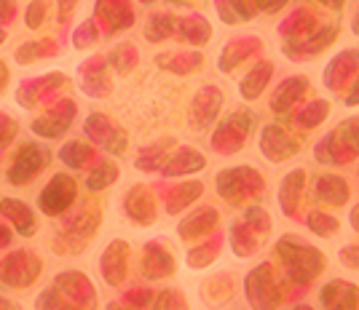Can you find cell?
<instances>
[{
    "label": "cell",
    "mask_w": 359,
    "mask_h": 310,
    "mask_svg": "<svg viewBox=\"0 0 359 310\" xmlns=\"http://www.w3.org/2000/svg\"><path fill=\"white\" fill-rule=\"evenodd\" d=\"M260 148H263V153L269 155L271 161H285V158H292L298 153V142H292L287 136L276 139V126H269V129H263Z\"/></svg>",
    "instance_id": "ba28073f"
},
{
    "label": "cell",
    "mask_w": 359,
    "mask_h": 310,
    "mask_svg": "<svg viewBox=\"0 0 359 310\" xmlns=\"http://www.w3.org/2000/svg\"><path fill=\"white\" fill-rule=\"evenodd\" d=\"M16 0H0V19H11L14 16Z\"/></svg>",
    "instance_id": "7402d4cb"
},
{
    "label": "cell",
    "mask_w": 359,
    "mask_h": 310,
    "mask_svg": "<svg viewBox=\"0 0 359 310\" xmlns=\"http://www.w3.org/2000/svg\"><path fill=\"white\" fill-rule=\"evenodd\" d=\"M169 22H175L169 14H153V16H150L148 30H145L148 41H164L166 35H172V30H169V27H164V24H169Z\"/></svg>",
    "instance_id": "2e32d148"
},
{
    "label": "cell",
    "mask_w": 359,
    "mask_h": 310,
    "mask_svg": "<svg viewBox=\"0 0 359 310\" xmlns=\"http://www.w3.org/2000/svg\"><path fill=\"white\" fill-rule=\"evenodd\" d=\"M41 48H43V43H25V45H19V48H16V62H25V64H27V62L38 59V57L43 54Z\"/></svg>",
    "instance_id": "d6986e66"
},
{
    "label": "cell",
    "mask_w": 359,
    "mask_h": 310,
    "mask_svg": "<svg viewBox=\"0 0 359 310\" xmlns=\"http://www.w3.org/2000/svg\"><path fill=\"white\" fill-rule=\"evenodd\" d=\"M0 214L11 222V227L19 230L22 236H35L38 230V220H35V211H32L25 201H16V198H0Z\"/></svg>",
    "instance_id": "5b68a950"
},
{
    "label": "cell",
    "mask_w": 359,
    "mask_h": 310,
    "mask_svg": "<svg viewBox=\"0 0 359 310\" xmlns=\"http://www.w3.org/2000/svg\"><path fill=\"white\" fill-rule=\"evenodd\" d=\"M46 19H48V3L46 0H32L30 6H27V11H25L27 30H41Z\"/></svg>",
    "instance_id": "5bb4252c"
},
{
    "label": "cell",
    "mask_w": 359,
    "mask_h": 310,
    "mask_svg": "<svg viewBox=\"0 0 359 310\" xmlns=\"http://www.w3.org/2000/svg\"><path fill=\"white\" fill-rule=\"evenodd\" d=\"M273 73V62H263V64H257V73L252 78H247V80H241V97H247V99H255L257 94H260V86L266 83Z\"/></svg>",
    "instance_id": "7c38bea8"
},
{
    "label": "cell",
    "mask_w": 359,
    "mask_h": 310,
    "mask_svg": "<svg viewBox=\"0 0 359 310\" xmlns=\"http://www.w3.org/2000/svg\"><path fill=\"white\" fill-rule=\"evenodd\" d=\"M126 260H129V246L123 241H113L102 254V276L110 286H118L126 276Z\"/></svg>",
    "instance_id": "52a82bcc"
},
{
    "label": "cell",
    "mask_w": 359,
    "mask_h": 310,
    "mask_svg": "<svg viewBox=\"0 0 359 310\" xmlns=\"http://www.w3.org/2000/svg\"><path fill=\"white\" fill-rule=\"evenodd\" d=\"M185 153H188V148L180 150L182 161H180L177 155H175V161L166 166V169H164L166 177H172V174H185V171H194V169H204V158H201V155H196L194 161H188V158H185Z\"/></svg>",
    "instance_id": "9a60e30c"
},
{
    "label": "cell",
    "mask_w": 359,
    "mask_h": 310,
    "mask_svg": "<svg viewBox=\"0 0 359 310\" xmlns=\"http://www.w3.org/2000/svg\"><path fill=\"white\" fill-rule=\"evenodd\" d=\"M6 38H8V32H6V30H3V27H0V43H3Z\"/></svg>",
    "instance_id": "d4e9b609"
},
{
    "label": "cell",
    "mask_w": 359,
    "mask_h": 310,
    "mask_svg": "<svg viewBox=\"0 0 359 310\" xmlns=\"http://www.w3.org/2000/svg\"><path fill=\"white\" fill-rule=\"evenodd\" d=\"M91 155H94V150H91L86 142H78V139L62 145V150H60L62 163H67L70 169H83V166L91 161Z\"/></svg>",
    "instance_id": "30bf717a"
},
{
    "label": "cell",
    "mask_w": 359,
    "mask_h": 310,
    "mask_svg": "<svg viewBox=\"0 0 359 310\" xmlns=\"http://www.w3.org/2000/svg\"><path fill=\"white\" fill-rule=\"evenodd\" d=\"M75 6H78V0H60V19H62V24H65V22H70V16H73Z\"/></svg>",
    "instance_id": "ffe728a7"
},
{
    "label": "cell",
    "mask_w": 359,
    "mask_h": 310,
    "mask_svg": "<svg viewBox=\"0 0 359 310\" xmlns=\"http://www.w3.org/2000/svg\"><path fill=\"white\" fill-rule=\"evenodd\" d=\"M11 241H14L11 227H8L6 222H0V249H8V246H11Z\"/></svg>",
    "instance_id": "44dd1931"
},
{
    "label": "cell",
    "mask_w": 359,
    "mask_h": 310,
    "mask_svg": "<svg viewBox=\"0 0 359 310\" xmlns=\"http://www.w3.org/2000/svg\"><path fill=\"white\" fill-rule=\"evenodd\" d=\"M156 310H188L185 308V297L180 292H164L156 302Z\"/></svg>",
    "instance_id": "e0dca14e"
},
{
    "label": "cell",
    "mask_w": 359,
    "mask_h": 310,
    "mask_svg": "<svg viewBox=\"0 0 359 310\" xmlns=\"http://www.w3.org/2000/svg\"><path fill=\"white\" fill-rule=\"evenodd\" d=\"M8 78H11V73H8V64L0 59V94H3V89L8 86Z\"/></svg>",
    "instance_id": "603a6c76"
},
{
    "label": "cell",
    "mask_w": 359,
    "mask_h": 310,
    "mask_svg": "<svg viewBox=\"0 0 359 310\" xmlns=\"http://www.w3.org/2000/svg\"><path fill=\"white\" fill-rule=\"evenodd\" d=\"M116 179H118V166L110 161H102L86 177V185H89V190H102V188H110Z\"/></svg>",
    "instance_id": "8fae6325"
},
{
    "label": "cell",
    "mask_w": 359,
    "mask_h": 310,
    "mask_svg": "<svg viewBox=\"0 0 359 310\" xmlns=\"http://www.w3.org/2000/svg\"><path fill=\"white\" fill-rule=\"evenodd\" d=\"M185 59L191 62V64H188V70L194 73V67H196V64H201V62H204V57H198V54H188ZM156 62H177V64H172V67H169V73H177L180 75V62H182V57H158ZM188 70L182 67V75H188Z\"/></svg>",
    "instance_id": "ac0fdd59"
},
{
    "label": "cell",
    "mask_w": 359,
    "mask_h": 310,
    "mask_svg": "<svg viewBox=\"0 0 359 310\" xmlns=\"http://www.w3.org/2000/svg\"><path fill=\"white\" fill-rule=\"evenodd\" d=\"M41 270H43V262L32 254V251H14V254H8L6 260H3V265H0V279L6 286H11V289H27L35 283V279L41 276Z\"/></svg>",
    "instance_id": "7a4b0ae2"
},
{
    "label": "cell",
    "mask_w": 359,
    "mask_h": 310,
    "mask_svg": "<svg viewBox=\"0 0 359 310\" xmlns=\"http://www.w3.org/2000/svg\"><path fill=\"white\" fill-rule=\"evenodd\" d=\"M51 163V153L41 148L38 142H25L22 148L14 153L11 166L6 171V179L11 185H30L32 179L41 174V169H46Z\"/></svg>",
    "instance_id": "6da1fadb"
},
{
    "label": "cell",
    "mask_w": 359,
    "mask_h": 310,
    "mask_svg": "<svg viewBox=\"0 0 359 310\" xmlns=\"http://www.w3.org/2000/svg\"><path fill=\"white\" fill-rule=\"evenodd\" d=\"M322 300H325V308L327 310H357L359 292L351 289V286H346L344 295H338V286H335V281H332V286H327V289L322 292Z\"/></svg>",
    "instance_id": "9c48e42d"
},
{
    "label": "cell",
    "mask_w": 359,
    "mask_h": 310,
    "mask_svg": "<svg viewBox=\"0 0 359 310\" xmlns=\"http://www.w3.org/2000/svg\"><path fill=\"white\" fill-rule=\"evenodd\" d=\"M75 118V104L67 99V102H60L51 113H46L43 118L32 120V132L38 136H46V139H57L62 134L70 129V123Z\"/></svg>",
    "instance_id": "277c9868"
},
{
    "label": "cell",
    "mask_w": 359,
    "mask_h": 310,
    "mask_svg": "<svg viewBox=\"0 0 359 310\" xmlns=\"http://www.w3.org/2000/svg\"><path fill=\"white\" fill-rule=\"evenodd\" d=\"M123 209H126V214H129L132 222H137V225H153V220H156L153 195H150L148 188H142V185H137V188H132V190L126 192Z\"/></svg>",
    "instance_id": "8992f818"
},
{
    "label": "cell",
    "mask_w": 359,
    "mask_h": 310,
    "mask_svg": "<svg viewBox=\"0 0 359 310\" xmlns=\"http://www.w3.org/2000/svg\"><path fill=\"white\" fill-rule=\"evenodd\" d=\"M298 310H311V308H298Z\"/></svg>",
    "instance_id": "484cf974"
},
{
    "label": "cell",
    "mask_w": 359,
    "mask_h": 310,
    "mask_svg": "<svg viewBox=\"0 0 359 310\" xmlns=\"http://www.w3.org/2000/svg\"><path fill=\"white\" fill-rule=\"evenodd\" d=\"M107 310H129V308H123L121 302H110V305H107Z\"/></svg>",
    "instance_id": "cb8c5ba5"
},
{
    "label": "cell",
    "mask_w": 359,
    "mask_h": 310,
    "mask_svg": "<svg viewBox=\"0 0 359 310\" xmlns=\"http://www.w3.org/2000/svg\"><path fill=\"white\" fill-rule=\"evenodd\" d=\"M204 190L198 182H191V185H182L180 190H175L172 195H169V211L175 214V211H180V209H185L191 201H196V195Z\"/></svg>",
    "instance_id": "4fadbf2b"
},
{
    "label": "cell",
    "mask_w": 359,
    "mask_h": 310,
    "mask_svg": "<svg viewBox=\"0 0 359 310\" xmlns=\"http://www.w3.org/2000/svg\"><path fill=\"white\" fill-rule=\"evenodd\" d=\"M75 198H78L75 179L70 174H54L51 182L38 195V206L48 217H60V214H65L67 209L73 206Z\"/></svg>",
    "instance_id": "3957f363"
}]
</instances>
